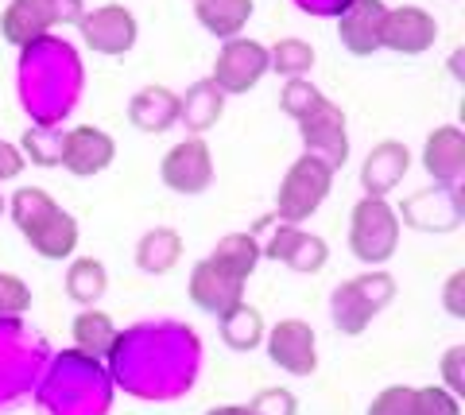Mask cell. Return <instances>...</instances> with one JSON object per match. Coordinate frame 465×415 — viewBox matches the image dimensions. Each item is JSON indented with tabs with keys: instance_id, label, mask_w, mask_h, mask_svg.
Instances as JSON below:
<instances>
[{
	"instance_id": "obj_1",
	"label": "cell",
	"mask_w": 465,
	"mask_h": 415,
	"mask_svg": "<svg viewBox=\"0 0 465 415\" xmlns=\"http://www.w3.org/2000/svg\"><path fill=\"white\" fill-rule=\"evenodd\" d=\"M12 222L43 261H63L78 245V222L39 187H20L12 194Z\"/></svg>"
},
{
	"instance_id": "obj_2",
	"label": "cell",
	"mask_w": 465,
	"mask_h": 415,
	"mask_svg": "<svg viewBox=\"0 0 465 415\" xmlns=\"http://www.w3.org/2000/svg\"><path fill=\"white\" fill-rule=\"evenodd\" d=\"M330 187H333V171L322 160L302 152L299 160L287 167L280 191H275V222L302 225L330 198Z\"/></svg>"
},
{
	"instance_id": "obj_3",
	"label": "cell",
	"mask_w": 465,
	"mask_h": 415,
	"mask_svg": "<svg viewBox=\"0 0 465 415\" xmlns=\"http://www.w3.org/2000/svg\"><path fill=\"white\" fill-rule=\"evenodd\" d=\"M391 295H396V283H391L388 272H365V276L345 280V283L333 288L330 319H333V326H338L341 334L357 338V334H365L372 314L391 303Z\"/></svg>"
},
{
	"instance_id": "obj_4",
	"label": "cell",
	"mask_w": 465,
	"mask_h": 415,
	"mask_svg": "<svg viewBox=\"0 0 465 415\" xmlns=\"http://www.w3.org/2000/svg\"><path fill=\"white\" fill-rule=\"evenodd\" d=\"M400 245V213L391 210L384 198L365 194L353 206V222H349V249L365 264H384Z\"/></svg>"
},
{
	"instance_id": "obj_5",
	"label": "cell",
	"mask_w": 465,
	"mask_h": 415,
	"mask_svg": "<svg viewBox=\"0 0 465 415\" xmlns=\"http://www.w3.org/2000/svg\"><path fill=\"white\" fill-rule=\"evenodd\" d=\"M299 133L307 155L322 160L330 171H338L349 160V133H345V113L330 102V97H318V102L299 117Z\"/></svg>"
},
{
	"instance_id": "obj_6",
	"label": "cell",
	"mask_w": 465,
	"mask_h": 415,
	"mask_svg": "<svg viewBox=\"0 0 465 415\" xmlns=\"http://www.w3.org/2000/svg\"><path fill=\"white\" fill-rule=\"evenodd\" d=\"M272 70V59H268V47L264 43H256V39H225V47L222 54H217V63H213V85L222 94H249L256 90L260 82H264V74Z\"/></svg>"
},
{
	"instance_id": "obj_7",
	"label": "cell",
	"mask_w": 465,
	"mask_h": 415,
	"mask_svg": "<svg viewBox=\"0 0 465 415\" xmlns=\"http://www.w3.org/2000/svg\"><path fill=\"white\" fill-rule=\"evenodd\" d=\"M63 16H82L78 0H12L8 12L0 16V32L12 47H32Z\"/></svg>"
},
{
	"instance_id": "obj_8",
	"label": "cell",
	"mask_w": 465,
	"mask_h": 415,
	"mask_svg": "<svg viewBox=\"0 0 465 415\" xmlns=\"http://www.w3.org/2000/svg\"><path fill=\"white\" fill-rule=\"evenodd\" d=\"M264 346L272 365H280L291 377H314L318 369V338L311 331V322L302 319H280L264 331Z\"/></svg>"
},
{
	"instance_id": "obj_9",
	"label": "cell",
	"mask_w": 465,
	"mask_h": 415,
	"mask_svg": "<svg viewBox=\"0 0 465 415\" xmlns=\"http://www.w3.org/2000/svg\"><path fill=\"white\" fill-rule=\"evenodd\" d=\"M159 179L163 187L174 191V194H202L210 191L213 183V155H210V144L202 136H191L183 144H174L163 163H159Z\"/></svg>"
},
{
	"instance_id": "obj_10",
	"label": "cell",
	"mask_w": 465,
	"mask_h": 415,
	"mask_svg": "<svg viewBox=\"0 0 465 415\" xmlns=\"http://www.w3.org/2000/svg\"><path fill=\"white\" fill-rule=\"evenodd\" d=\"M116 155V144L109 133H101L94 124H78L70 128L63 136V148H58V163H63L70 175L78 179H90V175H101Z\"/></svg>"
},
{
	"instance_id": "obj_11",
	"label": "cell",
	"mask_w": 465,
	"mask_h": 415,
	"mask_svg": "<svg viewBox=\"0 0 465 415\" xmlns=\"http://www.w3.org/2000/svg\"><path fill=\"white\" fill-rule=\"evenodd\" d=\"M434 39H439V24H434V16L427 8H419V5L388 8L381 47L396 51V54H423L434 47Z\"/></svg>"
},
{
	"instance_id": "obj_12",
	"label": "cell",
	"mask_w": 465,
	"mask_h": 415,
	"mask_svg": "<svg viewBox=\"0 0 465 415\" xmlns=\"http://www.w3.org/2000/svg\"><path fill=\"white\" fill-rule=\"evenodd\" d=\"M78 27L97 54H124L136 43V16L121 5H101L85 12L78 16Z\"/></svg>"
},
{
	"instance_id": "obj_13",
	"label": "cell",
	"mask_w": 465,
	"mask_h": 415,
	"mask_svg": "<svg viewBox=\"0 0 465 415\" xmlns=\"http://www.w3.org/2000/svg\"><path fill=\"white\" fill-rule=\"evenodd\" d=\"M186 291H191V303H194V307H202L206 314H217V319H222L225 311H232L237 303H244V280L229 276V272L217 268L210 256L194 264Z\"/></svg>"
},
{
	"instance_id": "obj_14",
	"label": "cell",
	"mask_w": 465,
	"mask_h": 415,
	"mask_svg": "<svg viewBox=\"0 0 465 415\" xmlns=\"http://www.w3.org/2000/svg\"><path fill=\"white\" fill-rule=\"evenodd\" d=\"M384 0H353L341 16H338V39L349 54L369 59L381 51V32H384Z\"/></svg>"
},
{
	"instance_id": "obj_15",
	"label": "cell",
	"mask_w": 465,
	"mask_h": 415,
	"mask_svg": "<svg viewBox=\"0 0 465 415\" xmlns=\"http://www.w3.org/2000/svg\"><path fill=\"white\" fill-rule=\"evenodd\" d=\"M260 256H272V261H280L287 264L291 272H318L326 264V241L322 237H314V233H302L299 225H283L272 233V241H264L260 245Z\"/></svg>"
},
{
	"instance_id": "obj_16",
	"label": "cell",
	"mask_w": 465,
	"mask_h": 415,
	"mask_svg": "<svg viewBox=\"0 0 465 415\" xmlns=\"http://www.w3.org/2000/svg\"><path fill=\"white\" fill-rule=\"evenodd\" d=\"M423 167L439 187H458V179L465 175V133L458 124H442L427 136Z\"/></svg>"
},
{
	"instance_id": "obj_17",
	"label": "cell",
	"mask_w": 465,
	"mask_h": 415,
	"mask_svg": "<svg viewBox=\"0 0 465 415\" xmlns=\"http://www.w3.org/2000/svg\"><path fill=\"white\" fill-rule=\"evenodd\" d=\"M407 175V148L396 144V140H384L369 152L365 167H361V187L372 198H384L388 191L400 187V179Z\"/></svg>"
},
{
	"instance_id": "obj_18",
	"label": "cell",
	"mask_w": 465,
	"mask_h": 415,
	"mask_svg": "<svg viewBox=\"0 0 465 415\" xmlns=\"http://www.w3.org/2000/svg\"><path fill=\"white\" fill-rule=\"evenodd\" d=\"M128 121H133L140 133H167V128L179 121V94L167 90V85H148V90H140L133 97Z\"/></svg>"
},
{
	"instance_id": "obj_19",
	"label": "cell",
	"mask_w": 465,
	"mask_h": 415,
	"mask_svg": "<svg viewBox=\"0 0 465 415\" xmlns=\"http://www.w3.org/2000/svg\"><path fill=\"white\" fill-rule=\"evenodd\" d=\"M179 256H183V237L174 233L171 225L148 229L136 245V264H140V272H148V276H167V272L179 264Z\"/></svg>"
},
{
	"instance_id": "obj_20",
	"label": "cell",
	"mask_w": 465,
	"mask_h": 415,
	"mask_svg": "<svg viewBox=\"0 0 465 415\" xmlns=\"http://www.w3.org/2000/svg\"><path fill=\"white\" fill-rule=\"evenodd\" d=\"M198 24L217 39H237L252 16V0H198Z\"/></svg>"
},
{
	"instance_id": "obj_21",
	"label": "cell",
	"mask_w": 465,
	"mask_h": 415,
	"mask_svg": "<svg viewBox=\"0 0 465 415\" xmlns=\"http://www.w3.org/2000/svg\"><path fill=\"white\" fill-rule=\"evenodd\" d=\"M222 90L213 82H198L186 90V97H179V121H186L194 136H202L206 128H213L222 121Z\"/></svg>"
},
{
	"instance_id": "obj_22",
	"label": "cell",
	"mask_w": 465,
	"mask_h": 415,
	"mask_svg": "<svg viewBox=\"0 0 465 415\" xmlns=\"http://www.w3.org/2000/svg\"><path fill=\"white\" fill-rule=\"evenodd\" d=\"M74 341H78V350L85 357H94V361H101V357H109L116 350V326L105 311H97V307H85L78 319H74Z\"/></svg>"
},
{
	"instance_id": "obj_23",
	"label": "cell",
	"mask_w": 465,
	"mask_h": 415,
	"mask_svg": "<svg viewBox=\"0 0 465 415\" xmlns=\"http://www.w3.org/2000/svg\"><path fill=\"white\" fill-rule=\"evenodd\" d=\"M222 341L237 353H252L264 341V314L249 303H237L222 314Z\"/></svg>"
},
{
	"instance_id": "obj_24",
	"label": "cell",
	"mask_w": 465,
	"mask_h": 415,
	"mask_svg": "<svg viewBox=\"0 0 465 415\" xmlns=\"http://www.w3.org/2000/svg\"><path fill=\"white\" fill-rule=\"evenodd\" d=\"M210 261L217 268H225L229 276H237V280H249L256 264H260V241L256 233H229L217 241V249L210 252Z\"/></svg>"
},
{
	"instance_id": "obj_25",
	"label": "cell",
	"mask_w": 465,
	"mask_h": 415,
	"mask_svg": "<svg viewBox=\"0 0 465 415\" xmlns=\"http://www.w3.org/2000/svg\"><path fill=\"white\" fill-rule=\"evenodd\" d=\"M109 288V276H105V264L94 261V256H82V261L70 268L66 276V291L74 303H97Z\"/></svg>"
},
{
	"instance_id": "obj_26",
	"label": "cell",
	"mask_w": 465,
	"mask_h": 415,
	"mask_svg": "<svg viewBox=\"0 0 465 415\" xmlns=\"http://www.w3.org/2000/svg\"><path fill=\"white\" fill-rule=\"evenodd\" d=\"M268 59H272V70L275 74H283V78H302L307 70L314 66V47L311 43H302V39H280L275 47L268 51Z\"/></svg>"
},
{
	"instance_id": "obj_27",
	"label": "cell",
	"mask_w": 465,
	"mask_h": 415,
	"mask_svg": "<svg viewBox=\"0 0 465 415\" xmlns=\"http://www.w3.org/2000/svg\"><path fill=\"white\" fill-rule=\"evenodd\" d=\"M27 307H32V288L12 272H0V319L24 314Z\"/></svg>"
},
{
	"instance_id": "obj_28",
	"label": "cell",
	"mask_w": 465,
	"mask_h": 415,
	"mask_svg": "<svg viewBox=\"0 0 465 415\" xmlns=\"http://www.w3.org/2000/svg\"><path fill=\"white\" fill-rule=\"evenodd\" d=\"M369 415H415V389H407V384H388L381 396H372Z\"/></svg>"
},
{
	"instance_id": "obj_29",
	"label": "cell",
	"mask_w": 465,
	"mask_h": 415,
	"mask_svg": "<svg viewBox=\"0 0 465 415\" xmlns=\"http://www.w3.org/2000/svg\"><path fill=\"white\" fill-rule=\"evenodd\" d=\"M415 415H461V400L439 384H427L415 389Z\"/></svg>"
},
{
	"instance_id": "obj_30",
	"label": "cell",
	"mask_w": 465,
	"mask_h": 415,
	"mask_svg": "<svg viewBox=\"0 0 465 415\" xmlns=\"http://www.w3.org/2000/svg\"><path fill=\"white\" fill-rule=\"evenodd\" d=\"M318 97H322V94H318L307 78H291V82L283 85V94H280V105H283L287 117H295V121H299L302 113H307V109L318 102Z\"/></svg>"
},
{
	"instance_id": "obj_31",
	"label": "cell",
	"mask_w": 465,
	"mask_h": 415,
	"mask_svg": "<svg viewBox=\"0 0 465 415\" xmlns=\"http://www.w3.org/2000/svg\"><path fill=\"white\" fill-rule=\"evenodd\" d=\"M249 408V415H295V396L287 389H264Z\"/></svg>"
},
{
	"instance_id": "obj_32",
	"label": "cell",
	"mask_w": 465,
	"mask_h": 415,
	"mask_svg": "<svg viewBox=\"0 0 465 415\" xmlns=\"http://www.w3.org/2000/svg\"><path fill=\"white\" fill-rule=\"evenodd\" d=\"M461 361H465V346L446 350L442 357V377H446V392H454L458 400L465 396V377H461Z\"/></svg>"
},
{
	"instance_id": "obj_33",
	"label": "cell",
	"mask_w": 465,
	"mask_h": 415,
	"mask_svg": "<svg viewBox=\"0 0 465 415\" xmlns=\"http://www.w3.org/2000/svg\"><path fill=\"white\" fill-rule=\"evenodd\" d=\"M461 288H465V272H454L450 283H446V311L454 314V319H465V295H461Z\"/></svg>"
},
{
	"instance_id": "obj_34",
	"label": "cell",
	"mask_w": 465,
	"mask_h": 415,
	"mask_svg": "<svg viewBox=\"0 0 465 415\" xmlns=\"http://www.w3.org/2000/svg\"><path fill=\"white\" fill-rule=\"evenodd\" d=\"M20 171H24L20 148H12V144H5V140H0V183H5V179H16Z\"/></svg>"
},
{
	"instance_id": "obj_35",
	"label": "cell",
	"mask_w": 465,
	"mask_h": 415,
	"mask_svg": "<svg viewBox=\"0 0 465 415\" xmlns=\"http://www.w3.org/2000/svg\"><path fill=\"white\" fill-rule=\"evenodd\" d=\"M206 415H249V408L244 404H222V408H210Z\"/></svg>"
},
{
	"instance_id": "obj_36",
	"label": "cell",
	"mask_w": 465,
	"mask_h": 415,
	"mask_svg": "<svg viewBox=\"0 0 465 415\" xmlns=\"http://www.w3.org/2000/svg\"><path fill=\"white\" fill-rule=\"evenodd\" d=\"M8 210V203H5V198H0V213H5Z\"/></svg>"
}]
</instances>
